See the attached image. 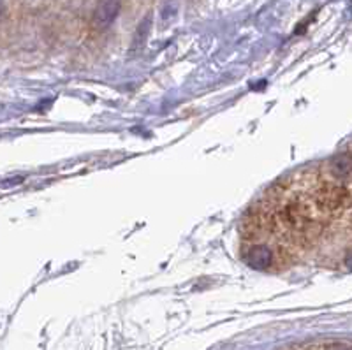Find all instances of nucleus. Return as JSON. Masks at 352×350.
<instances>
[{
    "instance_id": "obj_1",
    "label": "nucleus",
    "mask_w": 352,
    "mask_h": 350,
    "mask_svg": "<svg viewBox=\"0 0 352 350\" xmlns=\"http://www.w3.org/2000/svg\"><path fill=\"white\" fill-rule=\"evenodd\" d=\"M317 206L324 211H336L342 210L349 204L351 201V194H349L347 188L344 187H322L317 192Z\"/></svg>"
},
{
    "instance_id": "obj_2",
    "label": "nucleus",
    "mask_w": 352,
    "mask_h": 350,
    "mask_svg": "<svg viewBox=\"0 0 352 350\" xmlns=\"http://www.w3.org/2000/svg\"><path fill=\"white\" fill-rule=\"evenodd\" d=\"M282 215H284V220L287 222V226L291 229H294V231H307V227L312 222L307 208L298 203L287 204Z\"/></svg>"
},
{
    "instance_id": "obj_3",
    "label": "nucleus",
    "mask_w": 352,
    "mask_h": 350,
    "mask_svg": "<svg viewBox=\"0 0 352 350\" xmlns=\"http://www.w3.org/2000/svg\"><path fill=\"white\" fill-rule=\"evenodd\" d=\"M331 169L336 176H349L352 175V153L351 151H345L336 155L331 160Z\"/></svg>"
}]
</instances>
